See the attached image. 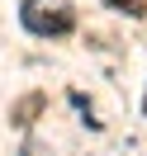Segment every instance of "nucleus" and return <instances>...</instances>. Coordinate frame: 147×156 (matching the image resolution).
<instances>
[{"mask_svg": "<svg viewBox=\"0 0 147 156\" xmlns=\"http://www.w3.org/2000/svg\"><path fill=\"white\" fill-rule=\"evenodd\" d=\"M24 156H48V151H43L38 142H29V147H24Z\"/></svg>", "mask_w": 147, "mask_h": 156, "instance_id": "obj_3", "label": "nucleus"}, {"mask_svg": "<svg viewBox=\"0 0 147 156\" xmlns=\"http://www.w3.org/2000/svg\"><path fill=\"white\" fill-rule=\"evenodd\" d=\"M114 5H119V10H128V14H142V10H147V0H114Z\"/></svg>", "mask_w": 147, "mask_h": 156, "instance_id": "obj_2", "label": "nucleus"}, {"mask_svg": "<svg viewBox=\"0 0 147 156\" xmlns=\"http://www.w3.org/2000/svg\"><path fill=\"white\" fill-rule=\"evenodd\" d=\"M24 29L38 33V38H62V33L76 29V10L67 0H29L24 5Z\"/></svg>", "mask_w": 147, "mask_h": 156, "instance_id": "obj_1", "label": "nucleus"}]
</instances>
